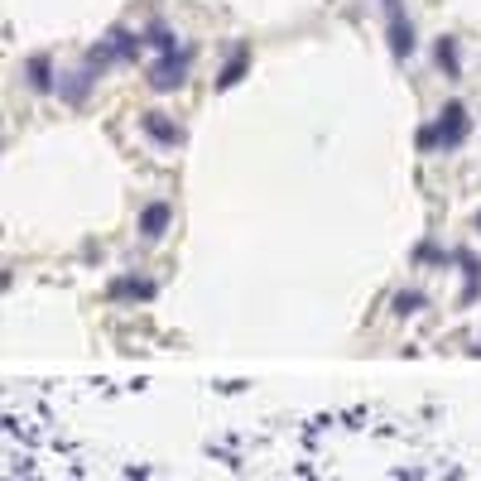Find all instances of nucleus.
<instances>
[{
  "mask_svg": "<svg viewBox=\"0 0 481 481\" xmlns=\"http://www.w3.org/2000/svg\"><path fill=\"white\" fill-rule=\"evenodd\" d=\"M168 217H174V212H168V203H150V207H145V217H140V231H145L150 240H154V236H164Z\"/></svg>",
  "mask_w": 481,
  "mask_h": 481,
  "instance_id": "nucleus-4",
  "label": "nucleus"
},
{
  "mask_svg": "<svg viewBox=\"0 0 481 481\" xmlns=\"http://www.w3.org/2000/svg\"><path fill=\"white\" fill-rule=\"evenodd\" d=\"M140 125H145V135H150V140H159V145H178V140H183V131H178L174 121H164L159 111H150V116L140 121Z\"/></svg>",
  "mask_w": 481,
  "mask_h": 481,
  "instance_id": "nucleus-3",
  "label": "nucleus"
},
{
  "mask_svg": "<svg viewBox=\"0 0 481 481\" xmlns=\"http://www.w3.org/2000/svg\"><path fill=\"white\" fill-rule=\"evenodd\" d=\"M476 226H481V217H476Z\"/></svg>",
  "mask_w": 481,
  "mask_h": 481,
  "instance_id": "nucleus-11",
  "label": "nucleus"
},
{
  "mask_svg": "<svg viewBox=\"0 0 481 481\" xmlns=\"http://www.w3.org/2000/svg\"><path fill=\"white\" fill-rule=\"evenodd\" d=\"M30 87L49 92V59H30Z\"/></svg>",
  "mask_w": 481,
  "mask_h": 481,
  "instance_id": "nucleus-7",
  "label": "nucleus"
},
{
  "mask_svg": "<svg viewBox=\"0 0 481 481\" xmlns=\"http://www.w3.org/2000/svg\"><path fill=\"white\" fill-rule=\"evenodd\" d=\"M116 294H135V299H150V294H154V285H145V279H121V285H116Z\"/></svg>",
  "mask_w": 481,
  "mask_h": 481,
  "instance_id": "nucleus-8",
  "label": "nucleus"
},
{
  "mask_svg": "<svg viewBox=\"0 0 481 481\" xmlns=\"http://www.w3.org/2000/svg\"><path fill=\"white\" fill-rule=\"evenodd\" d=\"M438 63H443L448 73H458V49H452V39H438Z\"/></svg>",
  "mask_w": 481,
  "mask_h": 481,
  "instance_id": "nucleus-9",
  "label": "nucleus"
},
{
  "mask_svg": "<svg viewBox=\"0 0 481 481\" xmlns=\"http://www.w3.org/2000/svg\"><path fill=\"white\" fill-rule=\"evenodd\" d=\"M150 44H154V49H164V53H174V34H168L164 24H154V30H150Z\"/></svg>",
  "mask_w": 481,
  "mask_h": 481,
  "instance_id": "nucleus-10",
  "label": "nucleus"
},
{
  "mask_svg": "<svg viewBox=\"0 0 481 481\" xmlns=\"http://www.w3.org/2000/svg\"><path fill=\"white\" fill-rule=\"evenodd\" d=\"M183 73H188V53H168V59H159L150 68V87L154 92H174V87H183Z\"/></svg>",
  "mask_w": 481,
  "mask_h": 481,
  "instance_id": "nucleus-2",
  "label": "nucleus"
},
{
  "mask_svg": "<svg viewBox=\"0 0 481 481\" xmlns=\"http://www.w3.org/2000/svg\"><path fill=\"white\" fill-rule=\"evenodd\" d=\"M246 63H250V49H246V44H236L231 63H226V68H222V77H217V87H236V82L246 77Z\"/></svg>",
  "mask_w": 481,
  "mask_h": 481,
  "instance_id": "nucleus-5",
  "label": "nucleus"
},
{
  "mask_svg": "<svg viewBox=\"0 0 481 481\" xmlns=\"http://www.w3.org/2000/svg\"><path fill=\"white\" fill-rule=\"evenodd\" d=\"M462 140H467V111H462V102H448L443 111H438V125H433V131L419 135V145H423V150H429V145L452 150V145H462Z\"/></svg>",
  "mask_w": 481,
  "mask_h": 481,
  "instance_id": "nucleus-1",
  "label": "nucleus"
},
{
  "mask_svg": "<svg viewBox=\"0 0 481 481\" xmlns=\"http://www.w3.org/2000/svg\"><path fill=\"white\" fill-rule=\"evenodd\" d=\"M390 49L400 53V59H404V53H414V30H409V20H400V15L390 20Z\"/></svg>",
  "mask_w": 481,
  "mask_h": 481,
  "instance_id": "nucleus-6",
  "label": "nucleus"
}]
</instances>
